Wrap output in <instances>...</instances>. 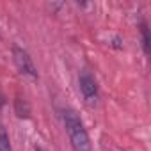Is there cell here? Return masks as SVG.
Returning a JSON list of instances; mask_svg holds the SVG:
<instances>
[{
    "label": "cell",
    "instance_id": "obj_1",
    "mask_svg": "<svg viewBox=\"0 0 151 151\" xmlns=\"http://www.w3.org/2000/svg\"><path fill=\"white\" fill-rule=\"evenodd\" d=\"M62 121H64V128L68 132L73 151H91V140H89L87 130L84 128V123H82L80 116L77 114V110L64 109Z\"/></svg>",
    "mask_w": 151,
    "mask_h": 151
},
{
    "label": "cell",
    "instance_id": "obj_2",
    "mask_svg": "<svg viewBox=\"0 0 151 151\" xmlns=\"http://www.w3.org/2000/svg\"><path fill=\"white\" fill-rule=\"evenodd\" d=\"M78 86H80V93H82L86 103L94 105L98 101L100 93H98V82L93 77L91 71H87V69L80 71V75H78Z\"/></svg>",
    "mask_w": 151,
    "mask_h": 151
},
{
    "label": "cell",
    "instance_id": "obj_3",
    "mask_svg": "<svg viewBox=\"0 0 151 151\" xmlns=\"http://www.w3.org/2000/svg\"><path fill=\"white\" fill-rule=\"evenodd\" d=\"M13 59H14V64L20 69V73L27 75V77H32V78H37V68L27 50H23L22 46H13Z\"/></svg>",
    "mask_w": 151,
    "mask_h": 151
},
{
    "label": "cell",
    "instance_id": "obj_4",
    "mask_svg": "<svg viewBox=\"0 0 151 151\" xmlns=\"http://www.w3.org/2000/svg\"><path fill=\"white\" fill-rule=\"evenodd\" d=\"M14 112L20 119H29L30 117V105L27 100L23 98H16L14 100Z\"/></svg>",
    "mask_w": 151,
    "mask_h": 151
},
{
    "label": "cell",
    "instance_id": "obj_5",
    "mask_svg": "<svg viewBox=\"0 0 151 151\" xmlns=\"http://www.w3.org/2000/svg\"><path fill=\"white\" fill-rule=\"evenodd\" d=\"M140 36H142V48H144V53L149 55V52H151V39H149V29H147V25H146L144 22L140 23Z\"/></svg>",
    "mask_w": 151,
    "mask_h": 151
},
{
    "label": "cell",
    "instance_id": "obj_6",
    "mask_svg": "<svg viewBox=\"0 0 151 151\" xmlns=\"http://www.w3.org/2000/svg\"><path fill=\"white\" fill-rule=\"evenodd\" d=\"M0 151H13L9 135H7V132H6V128L2 124H0Z\"/></svg>",
    "mask_w": 151,
    "mask_h": 151
},
{
    "label": "cell",
    "instance_id": "obj_7",
    "mask_svg": "<svg viewBox=\"0 0 151 151\" xmlns=\"http://www.w3.org/2000/svg\"><path fill=\"white\" fill-rule=\"evenodd\" d=\"M112 46H114V48H123V45H121V37H119V36H117V37H114Z\"/></svg>",
    "mask_w": 151,
    "mask_h": 151
},
{
    "label": "cell",
    "instance_id": "obj_8",
    "mask_svg": "<svg viewBox=\"0 0 151 151\" xmlns=\"http://www.w3.org/2000/svg\"><path fill=\"white\" fill-rule=\"evenodd\" d=\"M4 105H6V96H4L2 93H0V109H2Z\"/></svg>",
    "mask_w": 151,
    "mask_h": 151
},
{
    "label": "cell",
    "instance_id": "obj_9",
    "mask_svg": "<svg viewBox=\"0 0 151 151\" xmlns=\"http://www.w3.org/2000/svg\"><path fill=\"white\" fill-rule=\"evenodd\" d=\"M36 151H43V149H41V147H36Z\"/></svg>",
    "mask_w": 151,
    "mask_h": 151
}]
</instances>
